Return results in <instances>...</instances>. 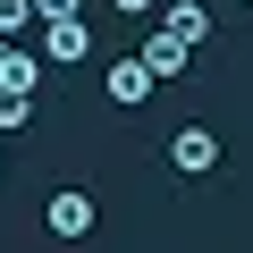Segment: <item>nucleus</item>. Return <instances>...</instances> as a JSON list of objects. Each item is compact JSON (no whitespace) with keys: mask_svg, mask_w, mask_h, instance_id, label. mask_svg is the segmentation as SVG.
I'll use <instances>...</instances> for the list:
<instances>
[{"mask_svg":"<svg viewBox=\"0 0 253 253\" xmlns=\"http://www.w3.org/2000/svg\"><path fill=\"white\" fill-rule=\"evenodd\" d=\"M93 219H101V211H93V194H84V186H51V203H42V228H51L59 245L93 236Z\"/></svg>","mask_w":253,"mask_h":253,"instance_id":"obj_1","label":"nucleus"},{"mask_svg":"<svg viewBox=\"0 0 253 253\" xmlns=\"http://www.w3.org/2000/svg\"><path fill=\"white\" fill-rule=\"evenodd\" d=\"M169 169L177 177H211L219 169V135H211V126H177V135H169Z\"/></svg>","mask_w":253,"mask_h":253,"instance_id":"obj_2","label":"nucleus"},{"mask_svg":"<svg viewBox=\"0 0 253 253\" xmlns=\"http://www.w3.org/2000/svg\"><path fill=\"white\" fill-rule=\"evenodd\" d=\"M101 93H110L118 110H144V101H152V76H144V59H135V51H118V59H110V76H101Z\"/></svg>","mask_w":253,"mask_h":253,"instance_id":"obj_3","label":"nucleus"},{"mask_svg":"<svg viewBox=\"0 0 253 253\" xmlns=\"http://www.w3.org/2000/svg\"><path fill=\"white\" fill-rule=\"evenodd\" d=\"M135 59H144V76H152V84H169V76H186V59H194V51H186L177 34H144V42H135Z\"/></svg>","mask_w":253,"mask_h":253,"instance_id":"obj_4","label":"nucleus"},{"mask_svg":"<svg viewBox=\"0 0 253 253\" xmlns=\"http://www.w3.org/2000/svg\"><path fill=\"white\" fill-rule=\"evenodd\" d=\"M161 34H177L194 51V42H211V9H203V0H169V9H161Z\"/></svg>","mask_w":253,"mask_h":253,"instance_id":"obj_5","label":"nucleus"},{"mask_svg":"<svg viewBox=\"0 0 253 253\" xmlns=\"http://www.w3.org/2000/svg\"><path fill=\"white\" fill-rule=\"evenodd\" d=\"M84 59H93L84 17H59V26H51V68H84Z\"/></svg>","mask_w":253,"mask_h":253,"instance_id":"obj_6","label":"nucleus"},{"mask_svg":"<svg viewBox=\"0 0 253 253\" xmlns=\"http://www.w3.org/2000/svg\"><path fill=\"white\" fill-rule=\"evenodd\" d=\"M34 84H42V59L17 51V42H0V93H34Z\"/></svg>","mask_w":253,"mask_h":253,"instance_id":"obj_7","label":"nucleus"},{"mask_svg":"<svg viewBox=\"0 0 253 253\" xmlns=\"http://www.w3.org/2000/svg\"><path fill=\"white\" fill-rule=\"evenodd\" d=\"M26 118H34V93H0V135H17Z\"/></svg>","mask_w":253,"mask_h":253,"instance_id":"obj_8","label":"nucleus"},{"mask_svg":"<svg viewBox=\"0 0 253 253\" xmlns=\"http://www.w3.org/2000/svg\"><path fill=\"white\" fill-rule=\"evenodd\" d=\"M17 26H34V9L26 0H0V42H17Z\"/></svg>","mask_w":253,"mask_h":253,"instance_id":"obj_9","label":"nucleus"},{"mask_svg":"<svg viewBox=\"0 0 253 253\" xmlns=\"http://www.w3.org/2000/svg\"><path fill=\"white\" fill-rule=\"evenodd\" d=\"M26 9H34L42 26H59V17H76V9H84V0H26Z\"/></svg>","mask_w":253,"mask_h":253,"instance_id":"obj_10","label":"nucleus"},{"mask_svg":"<svg viewBox=\"0 0 253 253\" xmlns=\"http://www.w3.org/2000/svg\"><path fill=\"white\" fill-rule=\"evenodd\" d=\"M110 9H118V17H144V9H161V0H110Z\"/></svg>","mask_w":253,"mask_h":253,"instance_id":"obj_11","label":"nucleus"},{"mask_svg":"<svg viewBox=\"0 0 253 253\" xmlns=\"http://www.w3.org/2000/svg\"><path fill=\"white\" fill-rule=\"evenodd\" d=\"M0 177H9V152H0Z\"/></svg>","mask_w":253,"mask_h":253,"instance_id":"obj_12","label":"nucleus"},{"mask_svg":"<svg viewBox=\"0 0 253 253\" xmlns=\"http://www.w3.org/2000/svg\"><path fill=\"white\" fill-rule=\"evenodd\" d=\"M245 9H253V0H245Z\"/></svg>","mask_w":253,"mask_h":253,"instance_id":"obj_13","label":"nucleus"}]
</instances>
